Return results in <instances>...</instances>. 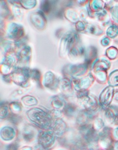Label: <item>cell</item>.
Listing matches in <instances>:
<instances>
[{
    "label": "cell",
    "mask_w": 118,
    "mask_h": 150,
    "mask_svg": "<svg viewBox=\"0 0 118 150\" xmlns=\"http://www.w3.org/2000/svg\"><path fill=\"white\" fill-rule=\"evenodd\" d=\"M114 99L118 101V89L116 90L114 92Z\"/></svg>",
    "instance_id": "5b68a950"
},
{
    "label": "cell",
    "mask_w": 118,
    "mask_h": 150,
    "mask_svg": "<svg viewBox=\"0 0 118 150\" xmlns=\"http://www.w3.org/2000/svg\"><path fill=\"white\" fill-rule=\"evenodd\" d=\"M107 56L110 60L117 59L118 58V49L114 46L110 47L107 50Z\"/></svg>",
    "instance_id": "7a4b0ae2"
},
{
    "label": "cell",
    "mask_w": 118,
    "mask_h": 150,
    "mask_svg": "<svg viewBox=\"0 0 118 150\" xmlns=\"http://www.w3.org/2000/svg\"><path fill=\"white\" fill-rule=\"evenodd\" d=\"M112 19L114 25L118 26V6L112 7L110 9Z\"/></svg>",
    "instance_id": "277c9868"
},
{
    "label": "cell",
    "mask_w": 118,
    "mask_h": 150,
    "mask_svg": "<svg viewBox=\"0 0 118 150\" xmlns=\"http://www.w3.org/2000/svg\"><path fill=\"white\" fill-rule=\"evenodd\" d=\"M108 82L112 87L118 86V69L114 70L110 73L108 76Z\"/></svg>",
    "instance_id": "6da1fadb"
},
{
    "label": "cell",
    "mask_w": 118,
    "mask_h": 150,
    "mask_svg": "<svg viewBox=\"0 0 118 150\" xmlns=\"http://www.w3.org/2000/svg\"><path fill=\"white\" fill-rule=\"evenodd\" d=\"M107 34L110 38H116L118 36V26L114 24L111 25L107 29Z\"/></svg>",
    "instance_id": "3957f363"
}]
</instances>
